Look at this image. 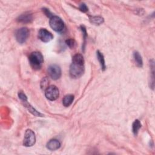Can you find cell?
Masks as SVG:
<instances>
[{
  "instance_id": "cell-16",
  "label": "cell",
  "mask_w": 155,
  "mask_h": 155,
  "mask_svg": "<svg viewBox=\"0 0 155 155\" xmlns=\"http://www.w3.org/2000/svg\"><path fill=\"white\" fill-rule=\"evenodd\" d=\"M90 21L94 25H101L104 22V18L101 16H91L90 18Z\"/></svg>"
},
{
  "instance_id": "cell-4",
  "label": "cell",
  "mask_w": 155,
  "mask_h": 155,
  "mask_svg": "<svg viewBox=\"0 0 155 155\" xmlns=\"http://www.w3.org/2000/svg\"><path fill=\"white\" fill-rule=\"evenodd\" d=\"M29 30L27 27L19 28L15 33V38L17 41L20 44L24 43L29 36Z\"/></svg>"
},
{
  "instance_id": "cell-13",
  "label": "cell",
  "mask_w": 155,
  "mask_h": 155,
  "mask_svg": "<svg viewBox=\"0 0 155 155\" xmlns=\"http://www.w3.org/2000/svg\"><path fill=\"white\" fill-rule=\"evenodd\" d=\"M133 58L136 65L139 67H142L143 65V61L139 53L137 51H134L133 53Z\"/></svg>"
},
{
  "instance_id": "cell-19",
  "label": "cell",
  "mask_w": 155,
  "mask_h": 155,
  "mask_svg": "<svg viewBox=\"0 0 155 155\" xmlns=\"http://www.w3.org/2000/svg\"><path fill=\"white\" fill-rule=\"evenodd\" d=\"M18 97L20 99V100L23 102L27 101V96L22 92V91H19L18 93Z\"/></svg>"
},
{
  "instance_id": "cell-21",
  "label": "cell",
  "mask_w": 155,
  "mask_h": 155,
  "mask_svg": "<svg viewBox=\"0 0 155 155\" xmlns=\"http://www.w3.org/2000/svg\"><path fill=\"white\" fill-rule=\"evenodd\" d=\"M79 10L82 12H87L88 10V8L85 4L82 3L79 5Z\"/></svg>"
},
{
  "instance_id": "cell-5",
  "label": "cell",
  "mask_w": 155,
  "mask_h": 155,
  "mask_svg": "<svg viewBox=\"0 0 155 155\" xmlns=\"http://www.w3.org/2000/svg\"><path fill=\"white\" fill-rule=\"evenodd\" d=\"M45 96L50 101H55L59 97V90L55 85L48 86L45 90Z\"/></svg>"
},
{
  "instance_id": "cell-3",
  "label": "cell",
  "mask_w": 155,
  "mask_h": 155,
  "mask_svg": "<svg viewBox=\"0 0 155 155\" xmlns=\"http://www.w3.org/2000/svg\"><path fill=\"white\" fill-rule=\"evenodd\" d=\"M50 25L56 32H61L64 30L65 24L61 18L57 16H52L50 19Z\"/></svg>"
},
{
  "instance_id": "cell-2",
  "label": "cell",
  "mask_w": 155,
  "mask_h": 155,
  "mask_svg": "<svg viewBox=\"0 0 155 155\" xmlns=\"http://www.w3.org/2000/svg\"><path fill=\"white\" fill-rule=\"evenodd\" d=\"M28 60L31 67L34 70L40 69L44 62L43 56L39 51L32 52L29 56Z\"/></svg>"
},
{
  "instance_id": "cell-1",
  "label": "cell",
  "mask_w": 155,
  "mask_h": 155,
  "mask_svg": "<svg viewBox=\"0 0 155 155\" xmlns=\"http://www.w3.org/2000/svg\"><path fill=\"white\" fill-rule=\"evenodd\" d=\"M84 59L80 53L73 56L72 63L70 67V75L73 78H79L84 73Z\"/></svg>"
},
{
  "instance_id": "cell-15",
  "label": "cell",
  "mask_w": 155,
  "mask_h": 155,
  "mask_svg": "<svg viewBox=\"0 0 155 155\" xmlns=\"http://www.w3.org/2000/svg\"><path fill=\"white\" fill-rule=\"evenodd\" d=\"M140 128H141L140 122L138 119L135 120L132 125V130H133V134L136 136Z\"/></svg>"
},
{
  "instance_id": "cell-7",
  "label": "cell",
  "mask_w": 155,
  "mask_h": 155,
  "mask_svg": "<svg viewBox=\"0 0 155 155\" xmlns=\"http://www.w3.org/2000/svg\"><path fill=\"white\" fill-rule=\"evenodd\" d=\"M48 74L53 80L58 79L61 76V69L58 65H51L48 67Z\"/></svg>"
},
{
  "instance_id": "cell-18",
  "label": "cell",
  "mask_w": 155,
  "mask_h": 155,
  "mask_svg": "<svg viewBox=\"0 0 155 155\" xmlns=\"http://www.w3.org/2000/svg\"><path fill=\"white\" fill-rule=\"evenodd\" d=\"M48 82V80L47 78H43L42 79L41 82V88L43 89V90L44 89L45 90L48 87V86H47Z\"/></svg>"
},
{
  "instance_id": "cell-14",
  "label": "cell",
  "mask_w": 155,
  "mask_h": 155,
  "mask_svg": "<svg viewBox=\"0 0 155 155\" xmlns=\"http://www.w3.org/2000/svg\"><path fill=\"white\" fill-rule=\"evenodd\" d=\"M96 54H97V59H98V61H99V63L101 64L102 70H105V68H106V65H105V59H104V55L99 51H97Z\"/></svg>"
},
{
  "instance_id": "cell-17",
  "label": "cell",
  "mask_w": 155,
  "mask_h": 155,
  "mask_svg": "<svg viewBox=\"0 0 155 155\" xmlns=\"http://www.w3.org/2000/svg\"><path fill=\"white\" fill-rule=\"evenodd\" d=\"M65 44H67V45L70 48H74V47L76 46V42L75 41L72 39V38H69V39H67L66 41H65Z\"/></svg>"
},
{
  "instance_id": "cell-8",
  "label": "cell",
  "mask_w": 155,
  "mask_h": 155,
  "mask_svg": "<svg viewBox=\"0 0 155 155\" xmlns=\"http://www.w3.org/2000/svg\"><path fill=\"white\" fill-rule=\"evenodd\" d=\"M38 38L44 42H48L53 39V35L47 29L41 28L38 32Z\"/></svg>"
},
{
  "instance_id": "cell-6",
  "label": "cell",
  "mask_w": 155,
  "mask_h": 155,
  "mask_svg": "<svg viewBox=\"0 0 155 155\" xmlns=\"http://www.w3.org/2000/svg\"><path fill=\"white\" fill-rule=\"evenodd\" d=\"M35 142L36 137L34 132L30 129H27L25 132L23 145L27 147H31L35 143Z\"/></svg>"
},
{
  "instance_id": "cell-9",
  "label": "cell",
  "mask_w": 155,
  "mask_h": 155,
  "mask_svg": "<svg viewBox=\"0 0 155 155\" xmlns=\"http://www.w3.org/2000/svg\"><path fill=\"white\" fill-rule=\"evenodd\" d=\"M33 20L32 15L30 13H24L17 18V21L21 23H30Z\"/></svg>"
},
{
  "instance_id": "cell-11",
  "label": "cell",
  "mask_w": 155,
  "mask_h": 155,
  "mask_svg": "<svg viewBox=\"0 0 155 155\" xmlns=\"http://www.w3.org/2000/svg\"><path fill=\"white\" fill-rule=\"evenodd\" d=\"M23 103H24V105L27 108V110L29 111V112H30L32 114H33L35 116H39V117L43 116V115L41 113H39L35 108H33L30 104H28L27 102V101L23 102Z\"/></svg>"
},
{
  "instance_id": "cell-20",
  "label": "cell",
  "mask_w": 155,
  "mask_h": 155,
  "mask_svg": "<svg viewBox=\"0 0 155 155\" xmlns=\"http://www.w3.org/2000/svg\"><path fill=\"white\" fill-rule=\"evenodd\" d=\"M42 11H43V12L44 13V14H45L47 17L50 18V19L52 16H54V15L51 13V12H50L48 9H47V8H42Z\"/></svg>"
},
{
  "instance_id": "cell-12",
  "label": "cell",
  "mask_w": 155,
  "mask_h": 155,
  "mask_svg": "<svg viewBox=\"0 0 155 155\" xmlns=\"http://www.w3.org/2000/svg\"><path fill=\"white\" fill-rule=\"evenodd\" d=\"M74 100V96L72 94L66 95L62 99V104L64 107H69L71 105Z\"/></svg>"
},
{
  "instance_id": "cell-10",
  "label": "cell",
  "mask_w": 155,
  "mask_h": 155,
  "mask_svg": "<svg viewBox=\"0 0 155 155\" xmlns=\"http://www.w3.org/2000/svg\"><path fill=\"white\" fill-rule=\"evenodd\" d=\"M61 147V142L55 139H51L47 143V148L51 151H54Z\"/></svg>"
}]
</instances>
